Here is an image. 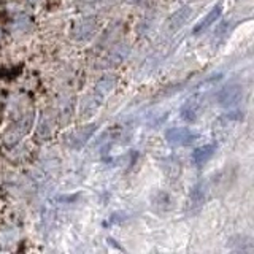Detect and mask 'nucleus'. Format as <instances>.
<instances>
[{
  "label": "nucleus",
  "mask_w": 254,
  "mask_h": 254,
  "mask_svg": "<svg viewBox=\"0 0 254 254\" xmlns=\"http://www.w3.org/2000/svg\"><path fill=\"white\" fill-rule=\"evenodd\" d=\"M242 97H243V89H242V86L237 83L226 84L224 87H221L216 94V99L219 102V105L222 107H234L240 102Z\"/></svg>",
  "instance_id": "1"
},
{
  "label": "nucleus",
  "mask_w": 254,
  "mask_h": 254,
  "mask_svg": "<svg viewBox=\"0 0 254 254\" xmlns=\"http://www.w3.org/2000/svg\"><path fill=\"white\" fill-rule=\"evenodd\" d=\"M197 138V133L188 127H173L165 132V140L175 146H188Z\"/></svg>",
  "instance_id": "2"
},
{
  "label": "nucleus",
  "mask_w": 254,
  "mask_h": 254,
  "mask_svg": "<svg viewBox=\"0 0 254 254\" xmlns=\"http://www.w3.org/2000/svg\"><path fill=\"white\" fill-rule=\"evenodd\" d=\"M95 29H97V22L92 18H83L73 24V27L70 30V37L76 40V42H83V40H89Z\"/></svg>",
  "instance_id": "3"
},
{
  "label": "nucleus",
  "mask_w": 254,
  "mask_h": 254,
  "mask_svg": "<svg viewBox=\"0 0 254 254\" xmlns=\"http://www.w3.org/2000/svg\"><path fill=\"white\" fill-rule=\"evenodd\" d=\"M95 124H87V126H81L79 129H76L73 133L70 135V146L71 148H81L84 146L87 140L92 137V133L95 132Z\"/></svg>",
  "instance_id": "4"
},
{
  "label": "nucleus",
  "mask_w": 254,
  "mask_h": 254,
  "mask_svg": "<svg viewBox=\"0 0 254 254\" xmlns=\"http://www.w3.org/2000/svg\"><path fill=\"white\" fill-rule=\"evenodd\" d=\"M29 126H30V119L26 118V119H22V123H19L18 126H14V127H11L10 130H6L5 137H3L5 145L13 146L14 143H18L21 140L22 135L29 130Z\"/></svg>",
  "instance_id": "5"
},
{
  "label": "nucleus",
  "mask_w": 254,
  "mask_h": 254,
  "mask_svg": "<svg viewBox=\"0 0 254 254\" xmlns=\"http://www.w3.org/2000/svg\"><path fill=\"white\" fill-rule=\"evenodd\" d=\"M227 248L230 251H237V253L254 251V242L245 235H234L227 240Z\"/></svg>",
  "instance_id": "6"
},
{
  "label": "nucleus",
  "mask_w": 254,
  "mask_h": 254,
  "mask_svg": "<svg viewBox=\"0 0 254 254\" xmlns=\"http://www.w3.org/2000/svg\"><path fill=\"white\" fill-rule=\"evenodd\" d=\"M214 153H216V145H203L200 148L194 149V153H192V162L197 167H202V165H205L214 156Z\"/></svg>",
  "instance_id": "7"
},
{
  "label": "nucleus",
  "mask_w": 254,
  "mask_h": 254,
  "mask_svg": "<svg viewBox=\"0 0 254 254\" xmlns=\"http://www.w3.org/2000/svg\"><path fill=\"white\" fill-rule=\"evenodd\" d=\"M189 16H190V8L189 6H183V8H180L178 11H175L170 16L169 21H167V26H169L170 30H177V29L183 27V24L189 19Z\"/></svg>",
  "instance_id": "8"
},
{
  "label": "nucleus",
  "mask_w": 254,
  "mask_h": 254,
  "mask_svg": "<svg viewBox=\"0 0 254 254\" xmlns=\"http://www.w3.org/2000/svg\"><path fill=\"white\" fill-rule=\"evenodd\" d=\"M221 11H222V8L221 5H216V6H213L211 8V11L205 16V18L197 24V26L194 27V34H200V32H203L205 29H208L211 24L216 21L219 16H221Z\"/></svg>",
  "instance_id": "9"
},
{
  "label": "nucleus",
  "mask_w": 254,
  "mask_h": 254,
  "mask_svg": "<svg viewBox=\"0 0 254 254\" xmlns=\"http://www.w3.org/2000/svg\"><path fill=\"white\" fill-rule=\"evenodd\" d=\"M100 107V95L99 94H92V95H86L81 100V115L83 116H91L94 115L97 108Z\"/></svg>",
  "instance_id": "10"
},
{
  "label": "nucleus",
  "mask_w": 254,
  "mask_h": 254,
  "mask_svg": "<svg viewBox=\"0 0 254 254\" xmlns=\"http://www.w3.org/2000/svg\"><path fill=\"white\" fill-rule=\"evenodd\" d=\"M198 115V102L195 99H189L185 105L181 107V118L188 123L195 121V118Z\"/></svg>",
  "instance_id": "11"
},
{
  "label": "nucleus",
  "mask_w": 254,
  "mask_h": 254,
  "mask_svg": "<svg viewBox=\"0 0 254 254\" xmlns=\"http://www.w3.org/2000/svg\"><path fill=\"white\" fill-rule=\"evenodd\" d=\"M127 56H129V46L127 45H118L115 48H111L107 59L108 62H111L115 65V64H121Z\"/></svg>",
  "instance_id": "12"
},
{
  "label": "nucleus",
  "mask_w": 254,
  "mask_h": 254,
  "mask_svg": "<svg viewBox=\"0 0 254 254\" xmlns=\"http://www.w3.org/2000/svg\"><path fill=\"white\" fill-rule=\"evenodd\" d=\"M115 76L111 75H107V76H102L97 83H95V94H99L100 97H103V95L110 94L111 91L115 89Z\"/></svg>",
  "instance_id": "13"
},
{
  "label": "nucleus",
  "mask_w": 254,
  "mask_h": 254,
  "mask_svg": "<svg viewBox=\"0 0 254 254\" xmlns=\"http://www.w3.org/2000/svg\"><path fill=\"white\" fill-rule=\"evenodd\" d=\"M189 200H190V205H194V206H200L203 203V200H205V189H203L202 183H197V185L192 189H190Z\"/></svg>",
  "instance_id": "14"
},
{
  "label": "nucleus",
  "mask_w": 254,
  "mask_h": 254,
  "mask_svg": "<svg viewBox=\"0 0 254 254\" xmlns=\"http://www.w3.org/2000/svg\"><path fill=\"white\" fill-rule=\"evenodd\" d=\"M40 129H38V133H42V135H46V133H50L51 130V127H53V118L50 115H45L42 118V123H40Z\"/></svg>",
  "instance_id": "15"
},
{
  "label": "nucleus",
  "mask_w": 254,
  "mask_h": 254,
  "mask_svg": "<svg viewBox=\"0 0 254 254\" xmlns=\"http://www.w3.org/2000/svg\"><path fill=\"white\" fill-rule=\"evenodd\" d=\"M27 26H30V19L27 16H19V18L13 22V30H24Z\"/></svg>",
  "instance_id": "16"
},
{
  "label": "nucleus",
  "mask_w": 254,
  "mask_h": 254,
  "mask_svg": "<svg viewBox=\"0 0 254 254\" xmlns=\"http://www.w3.org/2000/svg\"><path fill=\"white\" fill-rule=\"evenodd\" d=\"M2 35H3V32H2V29H0V40H2Z\"/></svg>",
  "instance_id": "17"
}]
</instances>
